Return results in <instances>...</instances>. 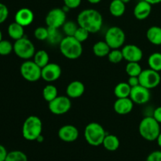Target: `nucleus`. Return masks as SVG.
<instances>
[{"mask_svg": "<svg viewBox=\"0 0 161 161\" xmlns=\"http://www.w3.org/2000/svg\"><path fill=\"white\" fill-rule=\"evenodd\" d=\"M25 27L20 25L16 21L9 24L7 28V32L9 37L14 40H17L25 36Z\"/></svg>", "mask_w": 161, "mask_h": 161, "instance_id": "aec40b11", "label": "nucleus"}, {"mask_svg": "<svg viewBox=\"0 0 161 161\" xmlns=\"http://www.w3.org/2000/svg\"><path fill=\"white\" fill-rule=\"evenodd\" d=\"M140 85L149 90H152L159 86L161 81V77L159 72L153 69H148L142 70L139 75Z\"/></svg>", "mask_w": 161, "mask_h": 161, "instance_id": "9d476101", "label": "nucleus"}, {"mask_svg": "<svg viewBox=\"0 0 161 161\" xmlns=\"http://www.w3.org/2000/svg\"><path fill=\"white\" fill-rule=\"evenodd\" d=\"M130 97L132 102L138 105H144L149 102L151 97L150 90L144 87L142 85L131 87Z\"/></svg>", "mask_w": 161, "mask_h": 161, "instance_id": "f8f14e48", "label": "nucleus"}, {"mask_svg": "<svg viewBox=\"0 0 161 161\" xmlns=\"http://www.w3.org/2000/svg\"><path fill=\"white\" fill-rule=\"evenodd\" d=\"M9 16L8 7L3 3H0V25L5 22Z\"/></svg>", "mask_w": 161, "mask_h": 161, "instance_id": "e433bc0d", "label": "nucleus"}, {"mask_svg": "<svg viewBox=\"0 0 161 161\" xmlns=\"http://www.w3.org/2000/svg\"><path fill=\"white\" fill-rule=\"evenodd\" d=\"M14 51V44L11 43L10 41L6 39H2L0 41V55L1 56H7Z\"/></svg>", "mask_w": 161, "mask_h": 161, "instance_id": "473e14b6", "label": "nucleus"}, {"mask_svg": "<svg viewBox=\"0 0 161 161\" xmlns=\"http://www.w3.org/2000/svg\"><path fill=\"white\" fill-rule=\"evenodd\" d=\"M108 9L111 15L113 17H122L126 11V4L121 0H112Z\"/></svg>", "mask_w": 161, "mask_h": 161, "instance_id": "b1692460", "label": "nucleus"}, {"mask_svg": "<svg viewBox=\"0 0 161 161\" xmlns=\"http://www.w3.org/2000/svg\"><path fill=\"white\" fill-rule=\"evenodd\" d=\"M152 12V5L146 0L140 1L134 8V16L137 20H143L147 19Z\"/></svg>", "mask_w": 161, "mask_h": 161, "instance_id": "f3484780", "label": "nucleus"}, {"mask_svg": "<svg viewBox=\"0 0 161 161\" xmlns=\"http://www.w3.org/2000/svg\"><path fill=\"white\" fill-rule=\"evenodd\" d=\"M78 28L79 25L77 22L75 23L72 20H69V21L66 20V22L62 26L63 31L66 36H73Z\"/></svg>", "mask_w": 161, "mask_h": 161, "instance_id": "2f4dec72", "label": "nucleus"}, {"mask_svg": "<svg viewBox=\"0 0 161 161\" xmlns=\"http://www.w3.org/2000/svg\"><path fill=\"white\" fill-rule=\"evenodd\" d=\"M107 57L109 62L113 64H119L123 60H124L122 50H119V49H112Z\"/></svg>", "mask_w": 161, "mask_h": 161, "instance_id": "7c9ffc66", "label": "nucleus"}, {"mask_svg": "<svg viewBox=\"0 0 161 161\" xmlns=\"http://www.w3.org/2000/svg\"><path fill=\"white\" fill-rule=\"evenodd\" d=\"M45 22L48 28L58 29L66 22V12L63 8H53L47 13Z\"/></svg>", "mask_w": 161, "mask_h": 161, "instance_id": "1a4fd4ad", "label": "nucleus"}, {"mask_svg": "<svg viewBox=\"0 0 161 161\" xmlns=\"http://www.w3.org/2000/svg\"><path fill=\"white\" fill-rule=\"evenodd\" d=\"M5 161H28V157L22 151L14 150L8 153Z\"/></svg>", "mask_w": 161, "mask_h": 161, "instance_id": "c756f323", "label": "nucleus"}, {"mask_svg": "<svg viewBox=\"0 0 161 161\" xmlns=\"http://www.w3.org/2000/svg\"><path fill=\"white\" fill-rule=\"evenodd\" d=\"M2 39H3V34H2V31L1 30H0V41H1Z\"/></svg>", "mask_w": 161, "mask_h": 161, "instance_id": "de8ad7c7", "label": "nucleus"}, {"mask_svg": "<svg viewBox=\"0 0 161 161\" xmlns=\"http://www.w3.org/2000/svg\"><path fill=\"white\" fill-rule=\"evenodd\" d=\"M63 1L66 7L69 8V9H72L79 7L81 4L82 0H63Z\"/></svg>", "mask_w": 161, "mask_h": 161, "instance_id": "4c0bfd02", "label": "nucleus"}, {"mask_svg": "<svg viewBox=\"0 0 161 161\" xmlns=\"http://www.w3.org/2000/svg\"><path fill=\"white\" fill-rule=\"evenodd\" d=\"M160 124L153 116L143 118L138 126V130L142 138L149 142L157 141L161 131Z\"/></svg>", "mask_w": 161, "mask_h": 161, "instance_id": "7ed1b4c3", "label": "nucleus"}, {"mask_svg": "<svg viewBox=\"0 0 161 161\" xmlns=\"http://www.w3.org/2000/svg\"><path fill=\"white\" fill-rule=\"evenodd\" d=\"M131 86L128 84V83L121 82L119 83L114 88V94L117 98H123V97H130Z\"/></svg>", "mask_w": 161, "mask_h": 161, "instance_id": "393cba45", "label": "nucleus"}, {"mask_svg": "<svg viewBox=\"0 0 161 161\" xmlns=\"http://www.w3.org/2000/svg\"><path fill=\"white\" fill-rule=\"evenodd\" d=\"M76 22L79 26L87 30L90 33H97L102 29L103 17L97 9H86L78 14Z\"/></svg>", "mask_w": 161, "mask_h": 161, "instance_id": "f257e3e1", "label": "nucleus"}, {"mask_svg": "<svg viewBox=\"0 0 161 161\" xmlns=\"http://www.w3.org/2000/svg\"><path fill=\"white\" fill-rule=\"evenodd\" d=\"M85 92V86L81 81L74 80L66 87V95L70 98H79Z\"/></svg>", "mask_w": 161, "mask_h": 161, "instance_id": "6ab92c4d", "label": "nucleus"}, {"mask_svg": "<svg viewBox=\"0 0 161 161\" xmlns=\"http://www.w3.org/2000/svg\"><path fill=\"white\" fill-rule=\"evenodd\" d=\"M146 161H161V151H153L146 158Z\"/></svg>", "mask_w": 161, "mask_h": 161, "instance_id": "58836bf2", "label": "nucleus"}, {"mask_svg": "<svg viewBox=\"0 0 161 161\" xmlns=\"http://www.w3.org/2000/svg\"><path fill=\"white\" fill-rule=\"evenodd\" d=\"M49 109L50 113L54 115H64L69 112L72 107L70 97L66 96H58L56 98L49 102Z\"/></svg>", "mask_w": 161, "mask_h": 161, "instance_id": "9b49d317", "label": "nucleus"}, {"mask_svg": "<svg viewBox=\"0 0 161 161\" xmlns=\"http://www.w3.org/2000/svg\"><path fill=\"white\" fill-rule=\"evenodd\" d=\"M148 64L149 69H153L157 72L161 71V53H153L148 58Z\"/></svg>", "mask_w": 161, "mask_h": 161, "instance_id": "cd10ccee", "label": "nucleus"}, {"mask_svg": "<svg viewBox=\"0 0 161 161\" xmlns=\"http://www.w3.org/2000/svg\"><path fill=\"white\" fill-rule=\"evenodd\" d=\"M153 116L159 124H161V106L157 107V108L154 109L153 113Z\"/></svg>", "mask_w": 161, "mask_h": 161, "instance_id": "a19ab883", "label": "nucleus"}, {"mask_svg": "<svg viewBox=\"0 0 161 161\" xmlns=\"http://www.w3.org/2000/svg\"><path fill=\"white\" fill-rule=\"evenodd\" d=\"M34 14L32 10L28 8H21L18 9L15 14V21L23 27L29 26L34 20Z\"/></svg>", "mask_w": 161, "mask_h": 161, "instance_id": "a211bd4d", "label": "nucleus"}, {"mask_svg": "<svg viewBox=\"0 0 161 161\" xmlns=\"http://www.w3.org/2000/svg\"><path fill=\"white\" fill-rule=\"evenodd\" d=\"M125 71L129 76H138L142 72L139 62H127Z\"/></svg>", "mask_w": 161, "mask_h": 161, "instance_id": "c85d7f7f", "label": "nucleus"}, {"mask_svg": "<svg viewBox=\"0 0 161 161\" xmlns=\"http://www.w3.org/2000/svg\"><path fill=\"white\" fill-rule=\"evenodd\" d=\"M58 96V88L53 84H48L42 90V97L47 102H50Z\"/></svg>", "mask_w": 161, "mask_h": 161, "instance_id": "bb28decb", "label": "nucleus"}, {"mask_svg": "<svg viewBox=\"0 0 161 161\" xmlns=\"http://www.w3.org/2000/svg\"><path fill=\"white\" fill-rule=\"evenodd\" d=\"M7 154L8 152L6 148H5V146L0 144V161H5Z\"/></svg>", "mask_w": 161, "mask_h": 161, "instance_id": "79ce46f5", "label": "nucleus"}, {"mask_svg": "<svg viewBox=\"0 0 161 161\" xmlns=\"http://www.w3.org/2000/svg\"><path fill=\"white\" fill-rule=\"evenodd\" d=\"M34 36L39 41H45L48 39L49 30L46 27H38L34 31Z\"/></svg>", "mask_w": 161, "mask_h": 161, "instance_id": "72a5a7b5", "label": "nucleus"}, {"mask_svg": "<svg viewBox=\"0 0 161 161\" xmlns=\"http://www.w3.org/2000/svg\"><path fill=\"white\" fill-rule=\"evenodd\" d=\"M157 144H158V146L161 148V131H160V135H159L158 138H157Z\"/></svg>", "mask_w": 161, "mask_h": 161, "instance_id": "a18cd8bd", "label": "nucleus"}, {"mask_svg": "<svg viewBox=\"0 0 161 161\" xmlns=\"http://www.w3.org/2000/svg\"><path fill=\"white\" fill-rule=\"evenodd\" d=\"M119 145H120V142L118 137L114 135H108V134L105 135L103 142H102L103 147L110 152H114L117 150L119 147Z\"/></svg>", "mask_w": 161, "mask_h": 161, "instance_id": "4be33fe9", "label": "nucleus"}, {"mask_svg": "<svg viewBox=\"0 0 161 161\" xmlns=\"http://www.w3.org/2000/svg\"><path fill=\"white\" fill-rule=\"evenodd\" d=\"M106 135L104 127L98 123H90L84 129L85 140L88 144L92 146H99L102 145Z\"/></svg>", "mask_w": 161, "mask_h": 161, "instance_id": "39448f33", "label": "nucleus"}, {"mask_svg": "<svg viewBox=\"0 0 161 161\" xmlns=\"http://www.w3.org/2000/svg\"><path fill=\"white\" fill-rule=\"evenodd\" d=\"M21 76L26 81L35 83L42 79V69L34 61L26 60L20 67Z\"/></svg>", "mask_w": 161, "mask_h": 161, "instance_id": "0eeeda50", "label": "nucleus"}, {"mask_svg": "<svg viewBox=\"0 0 161 161\" xmlns=\"http://www.w3.org/2000/svg\"><path fill=\"white\" fill-rule=\"evenodd\" d=\"M88 2H89L90 3H91V4H97V3H99L100 2H102V0H87Z\"/></svg>", "mask_w": 161, "mask_h": 161, "instance_id": "c03bdc74", "label": "nucleus"}, {"mask_svg": "<svg viewBox=\"0 0 161 161\" xmlns=\"http://www.w3.org/2000/svg\"><path fill=\"white\" fill-rule=\"evenodd\" d=\"M62 70L61 66L56 63H49L42 68V79L47 83H53L61 77Z\"/></svg>", "mask_w": 161, "mask_h": 161, "instance_id": "ddd939ff", "label": "nucleus"}, {"mask_svg": "<svg viewBox=\"0 0 161 161\" xmlns=\"http://www.w3.org/2000/svg\"><path fill=\"white\" fill-rule=\"evenodd\" d=\"M90 32L86 30L85 28H82V27L79 26V28H77L76 31L75 32V35H74V37L75 39H76L79 42H83L88 39L89 37Z\"/></svg>", "mask_w": 161, "mask_h": 161, "instance_id": "f704fd0d", "label": "nucleus"}, {"mask_svg": "<svg viewBox=\"0 0 161 161\" xmlns=\"http://www.w3.org/2000/svg\"><path fill=\"white\" fill-rule=\"evenodd\" d=\"M33 61L42 69L50 63V56L46 50H39L35 53L33 57Z\"/></svg>", "mask_w": 161, "mask_h": 161, "instance_id": "a878e982", "label": "nucleus"}, {"mask_svg": "<svg viewBox=\"0 0 161 161\" xmlns=\"http://www.w3.org/2000/svg\"><path fill=\"white\" fill-rule=\"evenodd\" d=\"M127 83H128V84L130 85L131 87H134V86H138V85H140L138 76H129Z\"/></svg>", "mask_w": 161, "mask_h": 161, "instance_id": "ea45409f", "label": "nucleus"}, {"mask_svg": "<svg viewBox=\"0 0 161 161\" xmlns=\"http://www.w3.org/2000/svg\"><path fill=\"white\" fill-rule=\"evenodd\" d=\"M146 2H148L149 3H150L151 5H156L159 4L161 3V0H146Z\"/></svg>", "mask_w": 161, "mask_h": 161, "instance_id": "37998d69", "label": "nucleus"}, {"mask_svg": "<svg viewBox=\"0 0 161 161\" xmlns=\"http://www.w3.org/2000/svg\"><path fill=\"white\" fill-rule=\"evenodd\" d=\"M59 49L64 58L70 60L78 59L83 54V45L74 36H65L59 43Z\"/></svg>", "mask_w": 161, "mask_h": 161, "instance_id": "f03ea898", "label": "nucleus"}, {"mask_svg": "<svg viewBox=\"0 0 161 161\" xmlns=\"http://www.w3.org/2000/svg\"><path fill=\"white\" fill-rule=\"evenodd\" d=\"M111 50V47L105 40L97 41L93 46V53L96 57H98V58L107 57Z\"/></svg>", "mask_w": 161, "mask_h": 161, "instance_id": "5701e85b", "label": "nucleus"}, {"mask_svg": "<svg viewBox=\"0 0 161 161\" xmlns=\"http://www.w3.org/2000/svg\"><path fill=\"white\" fill-rule=\"evenodd\" d=\"M22 135L28 141H37L42 135V123L37 116H30L26 118L22 126Z\"/></svg>", "mask_w": 161, "mask_h": 161, "instance_id": "20e7f679", "label": "nucleus"}, {"mask_svg": "<svg viewBox=\"0 0 161 161\" xmlns=\"http://www.w3.org/2000/svg\"><path fill=\"white\" fill-rule=\"evenodd\" d=\"M58 135L61 141L70 143L78 139L80 133L76 127L72 124H66L58 130Z\"/></svg>", "mask_w": 161, "mask_h": 161, "instance_id": "2eb2a0df", "label": "nucleus"}, {"mask_svg": "<svg viewBox=\"0 0 161 161\" xmlns=\"http://www.w3.org/2000/svg\"><path fill=\"white\" fill-rule=\"evenodd\" d=\"M146 38L150 43L155 46L161 45V28L152 26L146 31Z\"/></svg>", "mask_w": 161, "mask_h": 161, "instance_id": "412c9836", "label": "nucleus"}, {"mask_svg": "<svg viewBox=\"0 0 161 161\" xmlns=\"http://www.w3.org/2000/svg\"><path fill=\"white\" fill-rule=\"evenodd\" d=\"M48 28V27H47ZM49 30V36L48 39L47 40L50 41L51 43H56V42H58L60 43V42L61 41L62 38L60 37V34L58 32V30L56 29V28H48Z\"/></svg>", "mask_w": 161, "mask_h": 161, "instance_id": "c9c22d12", "label": "nucleus"}, {"mask_svg": "<svg viewBox=\"0 0 161 161\" xmlns=\"http://www.w3.org/2000/svg\"><path fill=\"white\" fill-rule=\"evenodd\" d=\"M121 1H122L124 3H125V4H127V3H130V0H121Z\"/></svg>", "mask_w": 161, "mask_h": 161, "instance_id": "49530a36", "label": "nucleus"}, {"mask_svg": "<svg viewBox=\"0 0 161 161\" xmlns=\"http://www.w3.org/2000/svg\"><path fill=\"white\" fill-rule=\"evenodd\" d=\"M134 102L130 97L117 98L115 102L113 108L114 111L119 115H127L131 113L134 108Z\"/></svg>", "mask_w": 161, "mask_h": 161, "instance_id": "dca6fc26", "label": "nucleus"}, {"mask_svg": "<svg viewBox=\"0 0 161 161\" xmlns=\"http://www.w3.org/2000/svg\"><path fill=\"white\" fill-rule=\"evenodd\" d=\"M124 59L127 62H139L143 58V51L139 47L134 44H127L122 49Z\"/></svg>", "mask_w": 161, "mask_h": 161, "instance_id": "4468645a", "label": "nucleus"}, {"mask_svg": "<svg viewBox=\"0 0 161 161\" xmlns=\"http://www.w3.org/2000/svg\"><path fill=\"white\" fill-rule=\"evenodd\" d=\"M14 52L18 58L26 61L32 58L36 51L33 42L24 36L21 39L15 41L14 43Z\"/></svg>", "mask_w": 161, "mask_h": 161, "instance_id": "423d86ee", "label": "nucleus"}, {"mask_svg": "<svg viewBox=\"0 0 161 161\" xmlns=\"http://www.w3.org/2000/svg\"><path fill=\"white\" fill-rule=\"evenodd\" d=\"M125 40V32L119 27H110L105 32V41L108 44L111 49H119L124 46Z\"/></svg>", "mask_w": 161, "mask_h": 161, "instance_id": "6e6552de", "label": "nucleus"}]
</instances>
